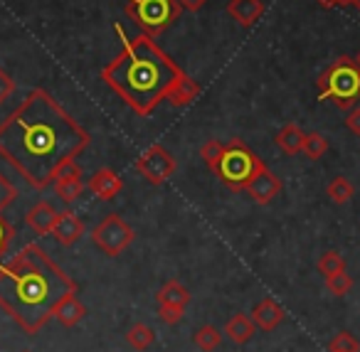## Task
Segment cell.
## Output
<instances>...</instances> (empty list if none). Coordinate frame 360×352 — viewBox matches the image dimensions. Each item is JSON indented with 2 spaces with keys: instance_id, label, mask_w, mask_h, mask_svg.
Segmentation results:
<instances>
[{
  "instance_id": "cell-18",
  "label": "cell",
  "mask_w": 360,
  "mask_h": 352,
  "mask_svg": "<svg viewBox=\"0 0 360 352\" xmlns=\"http://www.w3.org/2000/svg\"><path fill=\"white\" fill-rule=\"evenodd\" d=\"M225 332H227V337H230L232 342H237V345H245V342H250L252 337H255L257 325H255V320H252L250 315H245V313H235V315L227 320Z\"/></svg>"
},
{
  "instance_id": "cell-32",
  "label": "cell",
  "mask_w": 360,
  "mask_h": 352,
  "mask_svg": "<svg viewBox=\"0 0 360 352\" xmlns=\"http://www.w3.org/2000/svg\"><path fill=\"white\" fill-rule=\"evenodd\" d=\"M11 239H13V227L0 217V259L6 256L8 247H11Z\"/></svg>"
},
{
  "instance_id": "cell-30",
  "label": "cell",
  "mask_w": 360,
  "mask_h": 352,
  "mask_svg": "<svg viewBox=\"0 0 360 352\" xmlns=\"http://www.w3.org/2000/svg\"><path fill=\"white\" fill-rule=\"evenodd\" d=\"M186 315V308H175V306H158V318L165 325H175L180 322V318Z\"/></svg>"
},
{
  "instance_id": "cell-31",
  "label": "cell",
  "mask_w": 360,
  "mask_h": 352,
  "mask_svg": "<svg viewBox=\"0 0 360 352\" xmlns=\"http://www.w3.org/2000/svg\"><path fill=\"white\" fill-rule=\"evenodd\" d=\"M13 91H15V82H13V77L0 67V104H6V99H11Z\"/></svg>"
},
{
  "instance_id": "cell-9",
  "label": "cell",
  "mask_w": 360,
  "mask_h": 352,
  "mask_svg": "<svg viewBox=\"0 0 360 352\" xmlns=\"http://www.w3.org/2000/svg\"><path fill=\"white\" fill-rule=\"evenodd\" d=\"M55 193H57V197H60L62 202H67V204L77 202V200L82 197V193H84V183H82V168L75 163V160H72V163H67L65 168L57 173Z\"/></svg>"
},
{
  "instance_id": "cell-28",
  "label": "cell",
  "mask_w": 360,
  "mask_h": 352,
  "mask_svg": "<svg viewBox=\"0 0 360 352\" xmlns=\"http://www.w3.org/2000/svg\"><path fill=\"white\" fill-rule=\"evenodd\" d=\"M222 153H225V143H220V141H207V143L200 148V158L205 160V165L212 170V173H215Z\"/></svg>"
},
{
  "instance_id": "cell-1",
  "label": "cell",
  "mask_w": 360,
  "mask_h": 352,
  "mask_svg": "<svg viewBox=\"0 0 360 352\" xmlns=\"http://www.w3.org/2000/svg\"><path fill=\"white\" fill-rule=\"evenodd\" d=\"M91 136L45 89L27 99L0 124V158L35 190L55 183L57 173L89 145Z\"/></svg>"
},
{
  "instance_id": "cell-5",
  "label": "cell",
  "mask_w": 360,
  "mask_h": 352,
  "mask_svg": "<svg viewBox=\"0 0 360 352\" xmlns=\"http://www.w3.org/2000/svg\"><path fill=\"white\" fill-rule=\"evenodd\" d=\"M266 165L255 150L250 148L247 143L242 141H230L225 145V153H222L220 163L215 168V175L220 178L222 185H227L230 190L240 193L250 185V180L255 178L257 173H262Z\"/></svg>"
},
{
  "instance_id": "cell-12",
  "label": "cell",
  "mask_w": 360,
  "mask_h": 352,
  "mask_svg": "<svg viewBox=\"0 0 360 352\" xmlns=\"http://www.w3.org/2000/svg\"><path fill=\"white\" fill-rule=\"evenodd\" d=\"M250 318L255 320V325L259 327V330L271 332L281 325V320H284V308H281L274 298H264V301L257 303Z\"/></svg>"
},
{
  "instance_id": "cell-8",
  "label": "cell",
  "mask_w": 360,
  "mask_h": 352,
  "mask_svg": "<svg viewBox=\"0 0 360 352\" xmlns=\"http://www.w3.org/2000/svg\"><path fill=\"white\" fill-rule=\"evenodd\" d=\"M136 170L139 175L150 185H163L168 178H173L175 173V158L168 148H163L160 143H153L150 148H146L141 153V158H136Z\"/></svg>"
},
{
  "instance_id": "cell-34",
  "label": "cell",
  "mask_w": 360,
  "mask_h": 352,
  "mask_svg": "<svg viewBox=\"0 0 360 352\" xmlns=\"http://www.w3.org/2000/svg\"><path fill=\"white\" fill-rule=\"evenodd\" d=\"M205 3L207 0H178L180 11H188V13H198Z\"/></svg>"
},
{
  "instance_id": "cell-35",
  "label": "cell",
  "mask_w": 360,
  "mask_h": 352,
  "mask_svg": "<svg viewBox=\"0 0 360 352\" xmlns=\"http://www.w3.org/2000/svg\"><path fill=\"white\" fill-rule=\"evenodd\" d=\"M323 8H343V6H350V0H319Z\"/></svg>"
},
{
  "instance_id": "cell-37",
  "label": "cell",
  "mask_w": 360,
  "mask_h": 352,
  "mask_svg": "<svg viewBox=\"0 0 360 352\" xmlns=\"http://www.w3.org/2000/svg\"><path fill=\"white\" fill-rule=\"evenodd\" d=\"M353 60H355V62H358V65H360V50H358V55H355Z\"/></svg>"
},
{
  "instance_id": "cell-11",
  "label": "cell",
  "mask_w": 360,
  "mask_h": 352,
  "mask_svg": "<svg viewBox=\"0 0 360 352\" xmlns=\"http://www.w3.org/2000/svg\"><path fill=\"white\" fill-rule=\"evenodd\" d=\"M52 237L62 244V247H72L84 237V224L77 217L75 212L65 209V212H57L55 227H52Z\"/></svg>"
},
{
  "instance_id": "cell-22",
  "label": "cell",
  "mask_w": 360,
  "mask_h": 352,
  "mask_svg": "<svg viewBox=\"0 0 360 352\" xmlns=\"http://www.w3.org/2000/svg\"><path fill=\"white\" fill-rule=\"evenodd\" d=\"M193 342H195L198 350L202 352H215L217 347H220L222 342V332L217 330L215 325H202L195 330V335H193Z\"/></svg>"
},
{
  "instance_id": "cell-16",
  "label": "cell",
  "mask_w": 360,
  "mask_h": 352,
  "mask_svg": "<svg viewBox=\"0 0 360 352\" xmlns=\"http://www.w3.org/2000/svg\"><path fill=\"white\" fill-rule=\"evenodd\" d=\"M84 315H86V308L82 306L77 293H67V296L55 306V311H52V318H57L65 327H75Z\"/></svg>"
},
{
  "instance_id": "cell-2",
  "label": "cell",
  "mask_w": 360,
  "mask_h": 352,
  "mask_svg": "<svg viewBox=\"0 0 360 352\" xmlns=\"http://www.w3.org/2000/svg\"><path fill=\"white\" fill-rule=\"evenodd\" d=\"M67 293H77V283L37 244L22 247L0 266V308L27 335L47 325L55 306Z\"/></svg>"
},
{
  "instance_id": "cell-24",
  "label": "cell",
  "mask_w": 360,
  "mask_h": 352,
  "mask_svg": "<svg viewBox=\"0 0 360 352\" xmlns=\"http://www.w3.org/2000/svg\"><path fill=\"white\" fill-rule=\"evenodd\" d=\"M328 150V141L319 133V131H311V133L304 136V145H301V153L309 160H321Z\"/></svg>"
},
{
  "instance_id": "cell-36",
  "label": "cell",
  "mask_w": 360,
  "mask_h": 352,
  "mask_svg": "<svg viewBox=\"0 0 360 352\" xmlns=\"http://www.w3.org/2000/svg\"><path fill=\"white\" fill-rule=\"evenodd\" d=\"M350 6H353L355 11H360V0H350Z\"/></svg>"
},
{
  "instance_id": "cell-7",
  "label": "cell",
  "mask_w": 360,
  "mask_h": 352,
  "mask_svg": "<svg viewBox=\"0 0 360 352\" xmlns=\"http://www.w3.org/2000/svg\"><path fill=\"white\" fill-rule=\"evenodd\" d=\"M136 239V232L131 224H126L119 214H106L94 229H91V242L96 249L106 254V256H119L121 252H126V247H131V242Z\"/></svg>"
},
{
  "instance_id": "cell-3",
  "label": "cell",
  "mask_w": 360,
  "mask_h": 352,
  "mask_svg": "<svg viewBox=\"0 0 360 352\" xmlns=\"http://www.w3.org/2000/svg\"><path fill=\"white\" fill-rule=\"evenodd\" d=\"M180 77L183 70L148 35H139L129 42L124 40L121 55L101 70L104 84L111 86L139 116L153 114L155 106L168 99Z\"/></svg>"
},
{
  "instance_id": "cell-23",
  "label": "cell",
  "mask_w": 360,
  "mask_h": 352,
  "mask_svg": "<svg viewBox=\"0 0 360 352\" xmlns=\"http://www.w3.org/2000/svg\"><path fill=\"white\" fill-rule=\"evenodd\" d=\"M153 340H155L153 327L146 325V322H136V325L126 332V342H129L134 350H146V347L153 345Z\"/></svg>"
},
{
  "instance_id": "cell-38",
  "label": "cell",
  "mask_w": 360,
  "mask_h": 352,
  "mask_svg": "<svg viewBox=\"0 0 360 352\" xmlns=\"http://www.w3.org/2000/svg\"><path fill=\"white\" fill-rule=\"evenodd\" d=\"M25 352H27V350H25Z\"/></svg>"
},
{
  "instance_id": "cell-4",
  "label": "cell",
  "mask_w": 360,
  "mask_h": 352,
  "mask_svg": "<svg viewBox=\"0 0 360 352\" xmlns=\"http://www.w3.org/2000/svg\"><path fill=\"white\" fill-rule=\"evenodd\" d=\"M321 101H333L340 111H348L360 99V65L353 57L343 55L323 70L316 82Z\"/></svg>"
},
{
  "instance_id": "cell-20",
  "label": "cell",
  "mask_w": 360,
  "mask_h": 352,
  "mask_svg": "<svg viewBox=\"0 0 360 352\" xmlns=\"http://www.w3.org/2000/svg\"><path fill=\"white\" fill-rule=\"evenodd\" d=\"M304 131L299 129L296 124H286L284 129L276 133V145H279V150H284L286 155H296L301 153V145H304Z\"/></svg>"
},
{
  "instance_id": "cell-14",
  "label": "cell",
  "mask_w": 360,
  "mask_h": 352,
  "mask_svg": "<svg viewBox=\"0 0 360 352\" xmlns=\"http://www.w3.org/2000/svg\"><path fill=\"white\" fill-rule=\"evenodd\" d=\"M227 13L237 25L252 27L262 15H264V3L262 0H230L227 3Z\"/></svg>"
},
{
  "instance_id": "cell-17",
  "label": "cell",
  "mask_w": 360,
  "mask_h": 352,
  "mask_svg": "<svg viewBox=\"0 0 360 352\" xmlns=\"http://www.w3.org/2000/svg\"><path fill=\"white\" fill-rule=\"evenodd\" d=\"M200 96V84H198L195 79H191V77L183 72V77H180L178 82L173 84V89H170V94H168V104L170 106H188V104H193V101Z\"/></svg>"
},
{
  "instance_id": "cell-33",
  "label": "cell",
  "mask_w": 360,
  "mask_h": 352,
  "mask_svg": "<svg viewBox=\"0 0 360 352\" xmlns=\"http://www.w3.org/2000/svg\"><path fill=\"white\" fill-rule=\"evenodd\" d=\"M345 126H348L350 133L360 136V106H353V109L345 111Z\"/></svg>"
},
{
  "instance_id": "cell-19",
  "label": "cell",
  "mask_w": 360,
  "mask_h": 352,
  "mask_svg": "<svg viewBox=\"0 0 360 352\" xmlns=\"http://www.w3.org/2000/svg\"><path fill=\"white\" fill-rule=\"evenodd\" d=\"M158 306H175V308H188L191 303V291L180 281H168L165 286H160L158 291Z\"/></svg>"
},
{
  "instance_id": "cell-13",
  "label": "cell",
  "mask_w": 360,
  "mask_h": 352,
  "mask_svg": "<svg viewBox=\"0 0 360 352\" xmlns=\"http://www.w3.org/2000/svg\"><path fill=\"white\" fill-rule=\"evenodd\" d=\"M55 219H57V209L52 207L50 202H45V200H40L37 204H32V207L27 209V214H25L27 227H30L35 234H40V237H45V234H52Z\"/></svg>"
},
{
  "instance_id": "cell-29",
  "label": "cell",
  "mask_w": 360,
  "mask_h": 352,
  "mask_svg": "<svg viewBox=\"0 0 360 352\" xmlns=\"http://www.w3.org/2000/svg\"><path fill=\"white\" fill-rule=\"evenodd\" d=\"M15 197H18L15 185H13L6 175L0 173V214H3V209L11 207V204L15 202Z\"/></svg>"
},
{
  "instance_id": "cell-26",
  "label": "cell",
  "mask_w": 360,
  "mask_h": 352,
  "mask_svg": "<svg viewBox=\"0 0 360 352\" xmlns=\"http://www.w3.org/2000/svg\"><path fill=\"white\" fill-rule=\"evenodd\" d=\"M326 288H328V293H333V296L343 298L350 293V288H353V276H348L345 271L335 273V276H328L326 278Z\"/></svg>"
},
{
  "instance_id": "cell-21",
  "label": "cell",
  "mask_w": 360,
  "mask_h": 352,
  "mask_svg": "<svg viewBox=\"0 0 360 352\" xmlns=\"http://www.w3.org/2000/svg\"><path fill=\"white\" fill-rule=\"evenodd\" d=\"M326 195L330 197V202L345 204V202H350V200H353L355 188H353V183H350L348 178L338 175V178H333V180L328 183V188H326Z\"/></svg>"
},
{
  "instance_id": "cell-10",
  "label": "cell",
  "mask_w": 360,
  "mask_h": 352,
  "mask_svg": "<svg viewBox=\"0 0 360 352\" xmlns=\"http://www.w3.org/2000/svg\"><path fill=\"white\" fill-rule=\"evenodd\" d=\"M245 190L257 204H269L271 200L281 193V180L276 178L269 168H264L262 173H257L255 178L250 180V185H247Z\"/></svg>"
},
{
  "instance_id": "cell-6",
  "label": "cell",
  "mask_w": 360,
  "mask_h": 352,
  "mask_svg": "<svg viewBox=\"0 0 360 352\" xmlns=\"http://www.w3.org/2000/svg\"><path fill=\"white\" fill-rule=\"evenodd\" d=\"M124 11L148 37L165 32L180 15L178 0H126Z\"/></svg>"
},
{
  "instance_id": "cell-25",
  "label": "cell",
  "mask_w": 360,
  "mask_h": 352,
  "mask_svg": "<svg viewBox=\"0 0 360 352\" xmlns=\"http://www.w3.org/2000/svg\"><path fill=\"white\" fill-rule=\"evenodd\" d=\"M316 268H319V273L321 276H335V273H340V271H345V259L340 256L338 252H323L319 256V261H316Z\"/></svg>"
},
{
  "instance_id": "cell-15",
  "label": "cell",
  "mask_w": 360,
  "mask_h": 352,
  "mask_svg": "<svg viewBox=\"0 0 360 352\" xmlns=\"http://www.w3.org/2000/svg\"><path fill=\"white\" fill-rule=\"evenodd\" d=\"M89 190L99 200H114L116 195L121 193V178H119V173H114L111 168L96 170V173L89 178Z\"/></svg>"
},
{
  "instance_id": "cell-27",
  "label": "cell",
  "mask_w": 360,
  "mask_h": 352,
  "mask_svg": "<svg viewBox=\"0 0 360 352\" xmlns=\"http://www.w3.org/2000/svg\"><path fill=\"white\" fill-rule=\"evenodd\" d=\"M328 352H360V342L348 330H340L333 340L328 342Z\"/></svg>"
}]
</instances>
